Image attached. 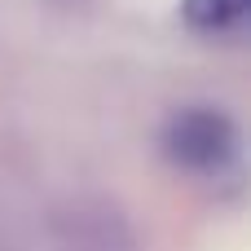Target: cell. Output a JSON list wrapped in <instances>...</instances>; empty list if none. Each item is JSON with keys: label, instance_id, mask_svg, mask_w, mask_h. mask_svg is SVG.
Listing matches in <instances>:
<instances>
[{"label": "cell", "instance_id": "cell-1", "mask_svg": "<svg viewBox=\"0 0 251 251\" xmlns=\"http://www.w3.org/2000/svg\"><path fill=\"white\" fill-rule=\"evenodd\" d=\"M238 146V132L229 124V115L221 110H207V106H190V110H176L163 128V150L172 163L181 168H199V172H212L221 168Z\"/></svg>", "mask_w": 251, "mask_h": 251}, {"label": "cell", "instance_id": "cell-2", "mask_svg": "<svg viewBox=\"0 0 251 251\" xmlns=\"http://www.w3.org/2000/svg\"><path fill=\"white\" fill-rule=\"evenodd\" d=\"M243 13H247V0H185L181 4V18L194 31H229L234 22H243Z\"/></svg>", "mask_w": 251, "mask_h": 251}]
</instances>
